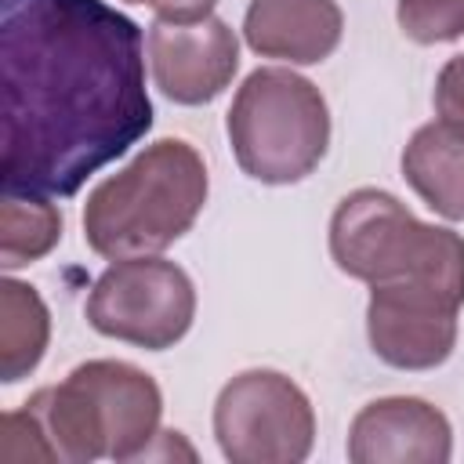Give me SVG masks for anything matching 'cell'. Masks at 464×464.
<instances>
[{
	"label": "cell",
	"instance_id": "cell-1",
	"mask_svg": "<svg viewBox=\"0 0 464 464\" xmlns=\"http://www.w3.org/2000/svg\"><path fill=\"white\" fill-rule=\"evenodd\" d=\"M4 196L62 199L152 127L141 25L102 0H0Z\"/></svg>",
	"mask_w": 464,
	"mask_h": 464
},
{
	"label": "cell",
	"instance_id": "cell-2",
	"mask_svg": "<svg viewBox=\"0 0 464 464\" xmlns=\"http://www.w3.org/2000/svg\"><path fill=\"white\" fill-rule=\"evenodd\" d=\"M207 188L203 156L181 138H160L87 196L83 239L105 261L160 254L196 225Z\"/></svg>",
	"mask_w": 464,
	"mask_h": 464
},
{
	"label": "cell",
	"instance_id": "cell-3",
	"mask_svg": "<svg viewBox=\"0 0 464 464\" xmlns=\"http://www.w3.org/2000/svg\"><path fill=\"white\" fill-rule=\"evenodd\" d=\"M25 406L44 424L58 460L72 464L149 453L163 417L160 384L123 359L80 362L62 384L40 388Z\"/></svg>",
	"mask_w": 464,
	"mask_h": 464
},
{
	"label": "cell",
	"instance_id": "cell-4",
	"mask_svg": "<svg viewBox=\"0 0 464 464\" xmlns=\"http://www.w3.org/2000/svg\"><path fill=\"white\" fill-rule=\"evenodd\" d=\"M330 257L366 286L431 283L464 301V236L413 218L384 188H355L337 203Z\"/></svg>",
	"mask_w": 464,
	"mask_h": 464
},
{
	"label": "cell",
	"instance_id": "cell-5",
	"mask_svg": "<svg viewBox=\"0 0 464 464\" xmlns=\"http://www.w3.org/2000/svg\"><path fill=\"white\" fill-rule=\"evenodd\" d=\"M225 130L246 178L261 185H294L326 156L330 109L312 80L268 65L239 83Z\"/></svg>",
	"mask_w": 464,
	"mask_h": 464
},
{
	"label": "cell",
	"instance_id": "cell-6",
	"mask_svg": "<svg viewBox=\"0 0 464 464\" xmlns=\"http://www.w3.org/2000/svg\"><path fill=\"white\" fill-rule=\"evenodd\" d=\"M83 312L102 337H116L145 352H167L196 319V286L174 261L156 254L123 257L94 279Z\"/></svg>",
	"mask_w": 464,
	"mask_h": 464
},
{
	"label": "cell",
	"instance_id": "cell-7",
	"mask_svg": "<svg viewBox=\"0 0 464 464\" xmlns=\"http://www.w3.org/2000/svg\"><path fill=\"white\" fill-rule=\"evenodd\" d=\"M214 435L232 464H297L312 453L315 410L286 373L243 370L218 392Z\"/></svg>",
	"mask_w": 464,
	"mask_h": 464
},
{
	"label": "cell",
	"instance_id": "cell-8",
	"mask_svg": "<svg viewBox=\"0 0 464 464\" xmlns=\"http://www.w3.org/2000/svg\"><path fill=\"white\" fill-rule=\"evenodd\" d=\"M464 308L431 283H381L370 286L366 337L381 362L395 370H435L457 348V312Z\"/></svg>",
	"mask_w": 464,
	"mask_h": 464
},
{
	"label": "cell",
	"instance_id": "cell-9",
	"mask_svg": "<svg viewBox=\"0 0 464 464\" xmlns=\"http://www.w3.org/2000/svg\"><path fill=\"white\" fill-rule=\"evenodd\" d=\"M149 65L156 87L178 105L214 102L239 69V40L221 18L149 25Z\"/></svg>",
	"mask_w": 464,
	"mask_h": 464
},
{
	"label": "cell",
	"instance_id": "cell-10",
	"mask_svg": "<svg viewBox=\"0 0 464 464\" xmlns=\"http://www.w3.org/2000/svg\"><path fill=\"white\" fill-rule=\"evenodd\" d=\"M450 453L446 413L413 395L373 399L348 428V460L355 464H446Z\"/></svg>",
	"mask_w": 464,
	"mask_h": 464
},
{
	"label": "cell",
	"instance_id": "cell-11",
	"mask_svg": "<svg viewBox=\"0 0 464 464\" xmlns=\"http://www.w3.org/2000/svg\"><path fill=\"white\" fill-rule=\"evenodd\" d=\"M344 14L337 0H250L243 18L246 47L261 58L315 65L341 44Z\"/></svg>",
	"mask_w": 464,
	"mask_h": 464
},
{
	"label": "cell",
	"instance_id": "cell-12",
	"mask_svg": "<svg viewBox=\"0 0 464 464\" xmlns=\"http://www.w3.org/2000/svg\"><path fill=\"white\" fill-rule=\"evenodd\" d=\"M402 178L446 221H464V138L439 120L413 130L402 149Z\"/></svg>",
	"mask_w": 464,
	"mask_h": 464
},
{
	"label": "cell",
	"instance_id": "cell-13",
	"mask_svg": "<svg viewBox=\"0 0 464 464\" xmlns=\"http://www.w3.org/2000/svg\"><path fill=\"white\" fill-rule=\"evenodd\" d=\"M51 341V315L44 297L18 279L0 283V377L7 384L33 373Z\"/></svg>",
	"mask_w": 464,
	"mask_h": 464
},
{
	"label": "cell",
	"instance_id": "cell-14",
	"mask_svg": "<svg viewBox=\"0 0 464 464\" xmlns=\"http://www.w3.org/2000/svg\"><path fill=\"white\" fill-rule=\"evenodd\" d=\"M62 239V214L44 196H4L0 203V265L25 268L54 250Z\"/></svg>",
	"mask_w": 464,
	"mask_h": 464
},
{
	"label": "cell",
	"instance_id": "cell-15",
	"mask_svg": "<svg viewBox=\"0 0 464 464\" xmlns=\"http://www.w3.org/2000/svg\"><path fill=\"white\" fill-rule=\"evenodd\" d=\"M399 29L413 44H450L464 36V0H399Z\"/></svg>",
	"mask_w": 464,
	"mask_h": 464
},
{
	"label": "cell",
	"instance_id": "cell-16",
	"mask_svg": "<svg viewBox=\"0 0 464 464\" xmlns=\"http://www.w3.org/2000/svg\"><path fill=\"white\" fill-rule=\"evenodd\" d=\"M4 460H58L44 424L36 420V413L29 406L4 413V446H0Z\"/></svg>",
	"mask_w": 464,
	"mask_h": 464
},
{
	"label": "cell",
	"instance_id": "cell-17",
	"mask_svg": "<svg viewBox=\"0 0 464 464\" xmlns=\"http://www.w3.org/2000/svg\"><path fill=\"white\" fill-rule=\"evenodd\" d=\"M435 116L446 130L464 138V54L450 58L435 80Z\"/></svg>",
	"mask_w": 464,
	"mask_h": 464
},
{
	"label": "cell",
	"instance_id": "cell-18",
	"mask_svg": "<svg viewBox=\"0 0 464 464\" xmlns=\"http://www.w3.org/2000/svg\"><path fill=\"white\" fill-rule=\"evenodd\" d=\"M214 4L218 0H149L156 18H163V22H203V18H210Z\"/></svg>",
	"mask_w": 464,
	"mask_h": 464
},
{
	"label": "cell",
	"instance_id": "cell-19",
	"mask_svg": "<svg viewBox=\"0 0 464 464\" xmlns=\"http://www.w3.org/2000/svg\"><path fill=\"white\" fill-rule=\"evenodd\" d=\"M127 4H149V0H127Z\"/></svg>",
	"mask_w": 464,
	"mask_h": 464
}]
</instances>
